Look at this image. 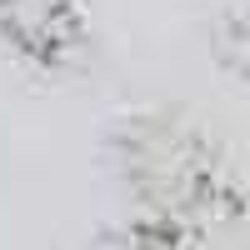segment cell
<instances>
[{"mask_svg": "<svg viewBox=\"0 0 250 250\" xmlns=\"http://www.w3.org/2000/svg\"><path fill=\"white\" fill-rule=\"evenodd\" d=\"M10 10H20V20H0V30L30 60H60L75 45V5L70 0H0V15H10Z\"/></svg>", "mask_w": 250, "mask_h": 250, "instance_id": "cell-1", "label": "cell"}]
</instances>
